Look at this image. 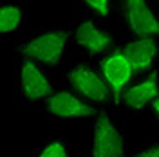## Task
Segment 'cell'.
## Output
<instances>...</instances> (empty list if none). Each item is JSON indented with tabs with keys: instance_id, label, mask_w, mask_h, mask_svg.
Instances as JSON below:
<instances>
[{
	"instance_id": "1",
	"label": "cell",
	"mask_w": 159,
	"mask_h": 157,
	"mask_svg": "<svg viewBox=\"0 0 159 157\" xmlns=\"http://www.w3.org/2000/svg\"><path fill=\"white\" fill-rule=\"evenodd\" d=\"M72 45L70 29L65 27H43L25 33L13 43L16 58H29L40 65L54 70L67 60Z\"/></svg>"
},
{
	"instance_id": "2",
	"label": "cell",
	"mask_w": 159,
	"mask_h": 157,
	"mask_svg": "<svg viewBox=\"0 0 159 157\" xmlns=\"http://www.w3.org/2000/svg\"><path fill=\"white\" fill-rule=\"evenodd\" d=\"M61 81L67 88L87 99L94 107L109 110L114 107V94L101 76L98 65L89 60H76L61 70Z\"/></svg>"
},
{
	"instance_id": "3",
	"label": "cell",
	"mask_w": 159,
	"mask_h": 157,
	"mask_svg": "<svg viewBox=\"0 0 159 157\" xmlns=\"http://www.w3.org/2000/svg\"><path fill=\"white\" fill-rule=\"evenodd\" d=\"M54 70L47 69L29 58H16L15 90L16 99L24 107H43V103L56 90Z\"/></svg>"
},
{
	"instance_id": "4",
	"label": "cell",
	"mask_w": 159,
	"mask_h": 157,
	"mask_svg": "<svg viewBox=\"0 0 159 157\" xmlns=\"http://www.w3.org/2000/svg\"><path fill=\"white\" fill-rule=\"evenodd\" d=\"M87 157H129L123 128L109 114V110H103L89 121Z\"/></svg>"
},
{
	"instance_id": "5",
	"label": "cell",
	"mask_w": 159,
	"mask_h": 157,
	"mask_svg": "<svg viewBox=\"0 0 159 157\" xmlns=\"http://www.w3.org/2000/svg\"><path fill=\"white\" fill-rule=\"evenodd\" d=\"M72 47L78 51L83 58L98 61L109 51L116 47L114 34L110 31L107 22L90 18L87 15H81L76 18L74 25L70 27Z\"/></svg>"
},
{
	"instance_id": "6",
	"label": "cell",
	"mask_w": 159,
	"mask_h": 157,
	"mask_svg": "<svg viewBox=\"0 0 159 157\" xmlns=\"http://www.w3.org/2000/svg\"><path fill=\"white\" fill-rule=\"evenodd\" d=\"M42 108L47 118L58 123H65V121H87L89 123L90 119H94L103 112V108L94 107L92 103L78 96L65 85L56 88Z\"/></svg>"
},
{
	"instance_id": "7",
	"label": "cell",
	"mask_w": 159,
	"mask_h": 157,
	"mask_svg": "<svg viewBox=\"0 0 159 157\" xmlns=\"http://www.w3.org/2000/svg\"><path fill=\"white\" fill-rule=\"evenodd\" d=\"M121 24L132 36L159 38V9L148 0H125L119 6Z\"/></svg>"
},
{
	"instance_id": "8",
	"label": "cell",
	"mask_w": 159,
	"mask_h": 157,
	"mask_svg": "<svg viewBox=\"0 0 159 157\" xmlns=\"http://www.w3.org/2000/svg\"><path fill=\"white\" fill-rule=\"evenodd\" d=\"M98 65L101 76L105 78L109 88L114 94V101L119 94L129 87L134 79L138 78L136 69L130 61L129 54L121 45H116L112 51H109L105 56H101L98 61H94Z\"/></svg>"
},
{
	"instance_id": "9",
	"label": "cell",
	"mask_w": 159,
	"mask_h": 157,
	"mask_svg": "<svg viewBox=\"0 0 159 157\" xmlns=\"http://www.w3.org/2000/svg\"><path fill=\"white\" fill-rule=\"evenodd\" d=\"M159 96V70L138 76L119 94L114 107L118 110H129V112H143L152 107L154 99Z\"/></svg>"
},
{
	"instance_id": "10",
	"label": "cell",
	"mask_w": 159,
	"mask_h": 157,
	"mask_svg": "<svg viewBox=\"0 0 159 157\" xmlns=\"http://www.w3.org/2000/svg\"><path fill=\"white\" fill-rule=\"evenodd\" d=\"M121 47L129 54L130 61L136 69L138 76L148 74L157 70L159 63V38H143V36H130Z\"/></svg>"
},
{
	"instance_id": "11",
	"label": "cell",
	"mask_w": 159,
	"mask_h": 157,
	"mask_svg": "<svg viewBox=\"0 0 159 157\" xmlns=\"http://www.w3.org/2000/svg\"><path fill=\"white\" fill-rule=\"evenodd\" d=\"M27 25V7L22 2L4 0L0 4V38L2 42L22 38Z\"/></svg>"
},
{
	"instance_id": "12",
	"label": "cell",
	"mask_w": 159,
	"mask_h": 157,
	"mask_svg": "<svg viewBox=\"0 0 159 157\" xmlns=\"http://www.w3.org/2000/svg\"><path fill=\"white\" fill-rule=\"evenodd\" d=\"M80 7H81V15H87L90 18L101 20V22H109L112 16V2L109 0H85V2H80Z\"/></svg>"
},
{
	"instance_id": "13",
	"label": "cell",
	"mask_w": 159,
	"mask_h": 157,
	"mask_svg": "<svg viewBox=\"0 0 159 157\" xmlns=\"http://www.w3.org/2000/svg\"><path fill=\"white\" fill-rule=\"evenodd\" d=\"M34 157H70V145L65 137H52L42 143Z\"/></svg>"
},
{
	"instance_id": "14",
	"label": "cell",
	"mask_w": 159,
	"mask_h": 157,
	"mask_svg": "<svg viewBox=\"0 0 159 157\" xmlns=\"http://www.w3.org/2000/svg\"><path fill=\"white\" fill-rule=\"evenodd\" d=\"M129 157H159V143H150L141 146L138 152H134Z\"/></svg>"
},
{
	"instance_id": "15",
	"label": "cell",
	"mask_w": 159,
	"mask_h": 157,
	"mask_svg": "<svg viewBox=\"0 0 159 157\" xmlns=\"http://www.w3.org/2000/svg\"><path fill=\"white\" fill-rule=\"evenodd\" d=\"M150 112H152V116L156 119V123L159 125V96L154 99V103H152V107H150Z\"/></svg>"
}]
</instances>
